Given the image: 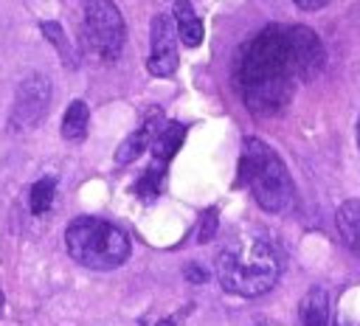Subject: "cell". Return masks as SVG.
<instances>
[{
	"label": "cell",
	"instance_id": "6da1fadb",
	"mask_svg": "<svg viewBox=\"0 0 360 326\" xmlns=\"http://www.w3.org/2000/svg\"><path fill=\"white\" fill-rule=\"evenodd\" d=\"M295 70L287 48V28H262L242 51L236 65V87L256 115H278L292 101Z\"/></svg>",
	"mask_w": 360,
	"mask_h": 326
},
{
	"label": "cell",
	"instance_id": "7a4b0ae2",
	"mask_svg": "<svg viewBox=\"0 0 360 326\" xmlns=\"http://www.w3.org/2000/svg\"><path fill=\"white\" fill-rule=\"evenodd\" d=\"M217 278L225 292L259 298L273 289L281 273V259L273 239L262 230H242L217 253Z\"/></svg>",
	"mask_w": 360,
	"mask_h": 326
},
{
	"label": "cell",
	"instance_id": "3957f363",
	"mask_svg": "<svg viewBox=\"0 0 360 326\" xmlns=\"http://www.w3.org/2000/svg\"><path fill=\"white\" fill-rule=\"evenodd\" d=\"M239 177L248 183L256 202L270 214H284L292 205V180L273 146H267L259 138H245L242 143V160H239Z\"/></svg>",
	"mask_w": 360,
	"mask_h": 326
},
{
	"label": "cell",
	"instance_id": "277c9868",
	"mask_svg": "<svg viewBox=\"0 0 360 326\" xmlns=\"http://www.w3.org/2000/svg\"><path fill=\"white\" fill-rule=\"evenodd\" d=\"M65 247L73 261L90 270H112L129 259V236L98 216H76L65 230Z\"/></svg>",
	"mask_w": 360,
	"mask_h": 326
},
{
	"label": "cell",
	"instance_id": "5b68a950",
	"mask_svg": "<svg viewBox=\"0 0 360 326\" xmlns=\"http://www.w3.org/2000/svg\"><path fill=\"white\" fill-rule=\"evenodd\" d=\"M82 34H84L87 48L98 59L115 62L124 51V39H127V28H124V17H121L118 6L112 0H87Z\"/></svg>",
	"mask_w": 360,
	"mask_h": 326
},
{
	"label": "cell",
	"instance_id": "8992f818",
	"mask_svg": "<svg viewBox=\"0 0 360 326\" xmlns=\"http://www.w3.org/2000/svg\"><path fill=\"white\" fill-rule=\"evenodd\" d=\"M48 107H51V79L42 73H31L20 82V87L14 93L8 126L14 132H25L45 118Z\"/></svg>",
	"mask_w": 360,
	"mask_h": 326
},
{
	"label": "cell",
	"instance_id": "52a82bcc",
	"mask_svg": "<svg viewBox=\"0 0 360 326\" xmlns=\"http://www.w3.org/2000/svg\"><path fill=\"white\" fill-rule=\"evenodd\" d=\"M287 48H290V62H292L295 76L301 82L315 79L318 70L323 67L321 37L307 25H292V28H287Z\"/></svg>",
	"mask_w": 360,
	"mask_h": 326
},
{
	"label": "cell",
	"instance_id": "ba28073f",
	"mask_svg": "<svg viewBox=\"0 0 360 326\" xmlns=\"http://www.w3.org/2000/svg\"><path fill=\"white\" fill-rule=\"evenodd\" d=\"M146 67L152 76H172L177 67V25L169 14L152 20V51Z\"/></svg>",
	"mask_w": 360,
	"mask_h": 326
},
{
	"label": "cell",
	"instance_id": "9c48e42d",
	"mask_svg": "<svg viewBox=\"0 0 360 326\" xmlns=\"http://www.w3.org/2000/svg\"><path fill=\"white\" fill-rule=\"evenodd\" d=\"M163 124V112L160 110H152L149 112V118L141 124V129H135L121 146H118V152H115V160L124 166V163H129V160H135V157H141L143 155V149L146 146H152L155 143V138L160 135V126Z\"/></svg>",
	"mask_w": 360,
	"mask_h": 326
},
{
	"label": "cell",
	"instance_id": "30bf717a",
	"mask_svg": "<svg viewBox=\"0 0 360 326\" xmlns=\"http://www.w3.org/2000/svg\"><path fill=\"white\" fill-rule=\"evenodd\" d=\"M298 320L301 326H326L329 320V298L323 287H309L301 298L298 306Z\"/></svg>",
	"mask_w": 360,
	"mask_h": 326
},
{
	"label": "cell",
	"instance_id": "8fae6325",
	"mask_svg": "<svg viewBox=\"0 0 360 326\" xmlns=\"http://www.w3.org/2000/svg\"><path fill=\"white\" fill-rule=\"evenodd\" d=\"M338 233L346 242V247L360 259V200H349L338 208Z\"/></svg>",
	"mask_w": 360,
	"mask_h": 326
},
{
	"label": "cell",
	"instance_id": "7c38bea8",
	"mask_svg": "<svg viewBox=\"0 0 360 326\" xmlns=\"http://www.w3.org/2000/svg\"><path fill=\"white\" fill-rule=\"evenodd\" d=\"M174 25H177V37H180L183 45H188V48H197V45L202 42V37H205L202 20L194 14V8H191L188 0H177V3H174Z\"/></svg>",
	"mask_w": 360,
	"mask_h": 326
},
{
	"label": "cell",
	"instance_id": "4fadbf2b",
	"mask_svg": "<svg viewBox=\"0 0 360 326\" xmlns=\"http://www.w3.org/2000/svg\"><path fill=\"white\" fill-rule=\"evenodd\" d=\"M87 124H90V110L84 101H70L62 118V138L65 141H82L87 135Z\"/></svg>",
	"mask_w": 360,
	"mask_h": 326
},
{
	"label": "cell",
	"instance_id": "5bb4252c",
	"mask_svg": "<svg viewBox=\"0 0 360 326\" xmlns=\"http://www.w3.org/2000/svg\"><path fill=\"white\" fill-rule=\"evenodd\" d=\"M183 135H186V126H183V124H177V121L166 124V126L160 129V135L155 138V143H152V155H155V160L169 163V160L174 157V152L180 149Z\"/></svg>",
	"mask_w": 360,
	"mask_h": 326
},
{
	"label": "cell",
	"instance_id": "9a60e30c",
	"mask_svg": "<svg viewBox=\"0 0 360 326\" xmlns=\"http://www.w3.org/2000/svg\"><path fill=\"white\" fill-rule=\"evenodd\" d=\"M163 174H166V163H163V160H155V163L141 174V180L135 183V194L143 197L146 202H152V200L160 194V188H163Z\"/></svg>",
	"mask_w": 360,
	"mask_h": 326
},
{
	"label": "cell",
	"instance_id": "2e32d148",
	"mask_svg": "<svg viewBox=\"0 0 360 326\" xmlns=\"http://www.w3.org/2000/svg\"><path fill=\"white\" fill-rule=\"evenodd\" d=\"M53 197H56V177L45 174V177H39V180L31 185V191H28V205H31L34 214H45V211L53 205Z\"/></svg>",
	"mask_w": 360,
	"mask_h": 326
},
{
	"label": "cell",
	"instance_id": "e0dca14e",
	"mask_svg": "<svg viewBox=\"0 0 360 326\" xmlns=\"http://www.w3.org/2000/svg\"><path fill=\"white\" fill-rule=\"evenodd\" d=\"M42 34L53 42V48L62 53V59H65V65H76V59H73V51H70V45H68V37H65V31H62V25L59 22H53V20H45L42 22Z\"/></svg>",
	"mask_w": 360,
	"mask_h": 326
},
{
	"label": "cell",
	"instance_id": "ac0fdd59",
	"mask_svg": "<svg viewBox=\"0 0 360 326\" xmlns=\"http://www.w3.org/2000/svg\"><path fill=\"white\" fill-rule=\"evenodd\" d=\"M217 219H219L217 208H208V211L202 214V219H200V233H197L200 242H211V239H214V233H217Z\"/></svg>",
	"mask_w": 360,
	"mask_h": 326
},
{
	"label": "cell",
	"instance_id": "d6986e66",
	"mask_svg": "<svg viewBox=\"0 0 360 326\" xmlns=\"http://www.w3.org/2000/svg\"><path fill=\"white\" fill-rule=\"evenodd\" d=\"M186 278H188L191 284H202V281H208V273H205V267H200V264H188V267H186Z\"/></svg>",
	"mask_w": 360,
	"mask_h": 326
},
{
	"label": "cell",
	"instance_id": "ffe728a7",
	"mask_svg": "<svg viewBox=\"0 0 360 326\" xmlns=\"http://www.w3.org/2000/svg\"><path fill=\"white\" fill-rule=\"evenodd\" d=\"M301 11H318V8H323L329 0H292Z\"/></svg>",
	"mask_w": 360,
	"mask_h": 326
},
{
	"label": "cell",
	"instance_id": "44dd1931",
	"mask_svg": "<svg viewBox=\"0 0 360 326\" xmlns=\"http://www.w3.org/2000/svg\"><path fill=\"white\" fill-rule=\"evenodd\" d=\"M155 326H177V318H163V320H158Z\"/></svg>",
	"mask_w": 360,
	"mask_h": 326
},
{
	"label": "cell",
	"instance_id": "7402d4cb",
	"mask_svg": "<svg viewBox=\"0 0 360 326\" xmlns=\"http://www.w3.org/2000/svg\"><path fill=\"white\" fill-rule=\"evenodd\" d=\"M357 146H360V118H357Z\"/></svg>",
	"mask_w": 360,
	"mask_h": 326
},
{
	"label": "cell",
	"instance_id": "603a6c76",
	"mask_svg": "<svg viewBox=\"0 0 360 326\" xmlns=\"http://www.w3.org/2000/svg\"><path fill=\"white\" fill-rule=\"evenodd\" d=\"M0 312H3V292H0Z\"/></svg>",
	"mask_w": 360,
	"mask_h": 326
}]
</instances>
